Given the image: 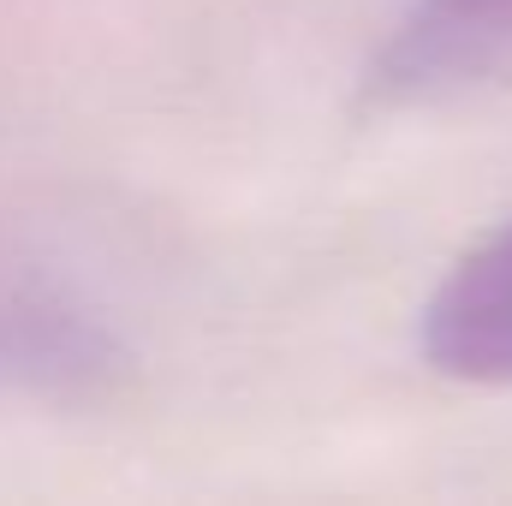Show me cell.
Here are the masks:
<instances>
[{"instance_id": "2", "label": "cell", "mask_w": 512, "mask_h": 506, "mask_svg": "<svg viewBox=\"0 0 512 506\" xmlns=\"http://www.w3.org/2000/svg\"><path fill=\"white\" fill-rule=\"evenodd\" d=\"M512 30V0H417L382 54L387 84H417L423 72L459 60L471 42Z\"/></svg>"}, {"instance_id": "1", "label": "cell", "mask_w": 512, "mask_h": 506, "mask_svg": "<svg viewBox=\"0 0 512 506\" xmlns=\"http://www.w3.org/2000/svg\"><path fill=\"white\" fill-rule=\"evenodd\" d=\"M429 370L477 387H512V221L453 262L423 304Z\"/></svg>"}]
</instances>
